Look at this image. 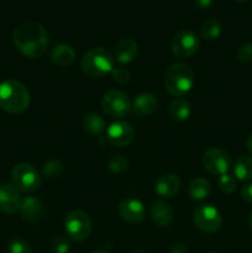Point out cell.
<instances>
[{"label":"cell","mask_w":252,"mask_h":253,"mask_svg":"<svg viewBox=\"0 0 252 253\" xmlns=\"http://www.w3.org/2000/svg\"><path fill=\"white\" fill-rule=\"evenodd\" d=\"M249 225H250V227H251V230H252V212H251V215H250V219H249Z\"/></svg>","instance_id":"obj_38"},{"label":"cell","mask_w":252,"mask_h":253,"mask_svg":"<svg viewBox=\"0 0 252 253\" xmlns=\"http://www.w3.org/2000/svg\"><path fill=\"white\" fill-rule=\"evenodd\" d=\"M182 183L178 175L173 173H166L157 178L155 183V192L161 198H173L180 190Z\"/></svg>","instance_id":"obj_14"},{"label":"cell","mask_w":252,"mask_h":253,"mask_svg":"<svg viewBox=\"0 0 252 253\" xmlns=\"http://www.w3.org/2000/svg\"><path fill=\"white\" fill-rule=\"evenodd\" d=\"M51 59L59 67L71 66L76 59V51L71 44L59 43L52 48Z\"/></svg>","instance_id":"obj_19"},{"label":"cell","mask_w":252,"mask_h":253,"mask_svg":"<svg viewBox=\"0 0 252 253\" xmlns=\"http://www.w3.org/2000/svg\"><path fill=\"white\" fill-rule=\"evenodd\" d=\"M114 56L104 47L90 48L82 58V69L91 78H101L111 73L114 67Z\"/></svg>","instance_id":"obj_4"},{"label":"cell","mask_w":252,"mask_h":253,"mask_svg":"<svg viewBox=\"0 0 252 253\" xmlns=\"http://www.w3.org/2000/svg\"><path fill=\"white\" fill-rule=\"evenodd\" d=\"M15 47L29 58L43 56L48 47V34L41 24L36 21H24L14 31Z\"/></svg>","instance_id":"obj_1"},{"label":"cell","mask_w":252,"mask_h":253,"mask_svg":"<svg viewBox=\"0 0 252 253\" xmlns=\"http://www.w3.org/2000/svg\"><path fill=\"white\" fill-rule=\"evenodd\" d=\"M211 192V184L205 178H195L189 185V197L194 202H202L207 199Z\"/></svg>","instance_id":"obj_20"},{"label":"cell","mask_w":252,"mask_h":253,"mask_svg":"<svg viewBox=\"0 0 252 253\" xmlns=\"http://www.w3.org/2000/svg\"><path fill=\"white\" fill-rule=\"evenodd\" d=\"M62 172V165L59 161L52 160L48 161L46 165L43 166V174L48 178H56L61 174Z\"/></svg>","instance_id":"obj_28"},{"label":"cell","mask_w":252,"mask_h":253,"mask_svg":"<svg viewBox=\"0 0 252 253\" xmlns=\"http://www.w3.org/2000/svg\"><path fill=\"white\" fill-rule=\"evenodd\" d=\"M151 219L158 227H168L173 222V210L169 204L157 200L151 205Z\"/></svg>","instance_id":"obj_17"},{"label":"cell","mask_w":252,"mask_h":253,"mask_svg":"<svg viewBox=\"0 0 252 253\" xmlns=\"http://www.w3.org/2000/svg\"><path fill=\"white\" fill-rule=\"evenodd\" d=\"M19 211L21 212L24 219L35 221V220L41 217L42 212H43V204H42V202L39 198L26 197L21 199Z\"/></svg>","instance_id":"obj_18"},{"label":"cell","mask_w":252,"mask_h":253,"mask_svg":"<svg viewBox=\"0 0 252 253\" xmlns=\"http://www.w3.org/2000/svg\"><path fill=\"white\" fill-rule=\"evenodd\" d=\"M131 253H146V251H143L142 249H135Z\"/></svg>","instance_id":"obj_36"},{"label":"cell","mask_w":252,"mask_h":253,"mask_svg":"<svg viewBox=\"0 0 252 253\" xmlns=\"http://www.w3.org/2000/svg\"><path fill=\"white\" fill-rule=\"evenodd\" d=\"M217 187L225 194H232L237 188V180L234 175H230L227 173L220 175L217 180Z\"/></svg>","instance_id":"obj_25"},{"label":"cell","mask_w":252,"mask_h":253,"mask_svg":"<svg viewBox=\"0 0 252 253\" xmlns=\"http://www.w3.org/2000/svg\"><path fill=\"white\" fill-rule=\"evenodd\" d=\"M111 76H113L114 82L119 84H127L131 81V74L124 67H118V68H114L111 72Z\"/></svg>","instance_id":"obj_29"},{"label":"cell","mask_w":252,"mask_h":253,"mask_svg":"<svg viewBox=\"0 0 252 253\" xmlns=\"http://www.w3.org/2000/svg\"><path fill=\"white\" fill-rule=\"evenodd\" d=\"M212 4V0H194V5L198 9H208Z\"/></svg>","instance_id":"obj_34"},{"label":"cell","mask_w":252,"mask_h":253,"mask_svg":"<svg viewBox=\"0 0 252 253\" xmlns=\"http://www.w3.org/2000/svg\"><path fill=\"white\" fill-rule=\"evenodd\" d=\"M246 146H247V150H249L250 155L252 156V133H251V135L249 136V138H247Z\"/></svg>","instance_id":"obj_35"},{"label":"cell","mask_w":252,"mask_h":253,"mask_svg":"<svg viewBox=\"0 0 252 253\" xmlns=\"http://www.w3.org/2000/svg\"><path fill=\"white\" fill-rule=\"evenodd\" d=\"M83 128L89 135H100L105 131V121L100 115L95 113H90L84 116Z\"/></svg>","instance_id":"obj_23"},{"label":"cell","mask_w":252,"mask_h":253,"mask_svg":"<svg viewBox=\"0 0 252 253\" xmlns=\"http://www.w3.org/2000/svg\"><path fill=\"white\" fill-rule=\"evenodd\" d=\"M91 253H109V252H106L105 250H95V251H93Z\"/></svg>","instance_id":"obj_37"},{"label":"cell","mask_w":252,"mask_h":253,"mask_svg":"<svg viewBox=\"0 0 252 253\" xmlns=\"http://www.w3.org/2000/svg\"><path fill=\"white\" fill-rule=\"evenodd\" d=\"M200 42L197 35L190 30H182L174 35L170 43L173 56L178 59H188L197 53Z\"/></svg>","instance_id":"obj_9"},{"label":"cell","mask_w":252,"mask_h":253,"mask_svg":"<svg viewBox=\"0 0 252 253\" xmlns=\"http://www.w3.org/2000/svg\"><path fill=\"white\" fill-rule=\"evenodd\" d=\"M138 54V44L132 39H123L114 49V59L121 64L131 63Z\"/></svg>","instance_id":"obj_15"},{"label":"cell","mask_w":252,"mask_h":253,"mask_svg":"<svg viewBox=\"0 0 252 253\" xmlns=\"http://www.w3.org/2000/svg\"><path fill=\"white\" fill-rule=\"evenodd\" d=\"M130 98L120 90H110L104 95L101 108L104 113L113 119H123L131 111Z\"/></svg>","instance_id":"obj_8"},{"label":"cell","mask_w":252,"mask_h":253,"mask_svg":"<svg viewBox=\"0 0 252 253\" xmlns=\"http://www.w3.org/2000/svg\"><path fill=\"white\" fill-rule=\"evenodd\" d=\"M237 59L242 63H250L252 62V43L247 42L244 43L237 51Z\"/></svg>","instance_id":"obj_31"},{"label":"cell","mask_w":252,"mask_h":253,"mask_svg":"<svg viewBox=\"0 0 252 253\" xmlns=\"http://www.w3.org/2000/svg\"><path fill=\"white\" fill-rule=\"evenodd\" d=\"M157 108V98L151 93H141L133 100L131 111L135 116L143 118L153 113Z\"/></svg>","instance_id":"obj_16"},{"label":"cell","mask_w":252,"mask_h":253,"mask_svg":"<svg viewBox=\"0 0 252 253\" xmlns=\"http://www.w3.org/2000/svg\"><path fill=\"white\" fill-rule=\"evenodd\" d=\"M128 167V162L123 156H114L108 161V168L113 173H124Z\"/></svg>","instance_id":"obj_27"},{"label":"cell","mask_w":252,"mask_h":253,"mask_svg":"<svg viewBox=\"0 0 252 253\" xmlns=\"http://www.w3.org/2000/svg\"><path fill=\"white\" fill-rule=\"evenodd\" d=\"M11 182L19 192L32 193L41 187L42 180L36 168L27 163H20L12 168Z\"/></svg>","instance_id":"obj_5"},{"label":"cell","mask_w":252,"mask_h":253,"mask_svg":"<svg viewBox=\"0 0 252 253\" xmlns=\"http://www.w3.org/2000/svg\"><path fill=\"white\" fill-rule=\"evenodd\" d=\"M169 115L175 121H185L192 115V108L190 104L185 99L177 98L170 103Z\"/></svg>","instance_id":"obj_21"},{"label":"cell","mask_w":252,"mask_h":253,"mask_svg":"<svg viewBox=\"0 0 252 253\" xmlns=\"http://www.w3.org/2000/svg\"><path fill=\"white\" fill-rule=\"evenodd\" d=\"M169 253H188V249L184 244L182 242H175L170 247Z\"/></svg>","instance_id":"obj_33"},{"label":"cell","mask_w":252,"mask_h":253,"mask_svg":"<svg viewBox=\"0 0 252 253\" xmlns=\"http://www.w3.org/2000/svg\"><path fill=\"white\" fill-rule=\"evenodd\" d=\"M234 175L241 182L252 179V158L247 156L237 158L234 165Z\"/></svg>","instance_id":"obj_22"},{"label":"cell","mask_w":252,"mask_h":253,"mask_svg":"<svg viewBox=\"0 0 252 253\" xmlns=\"http://www.w3.org/2000/svg\"><path fill=\"white\" fill-rule=\"evenodd\" d=\"M30 100V91L21 82L9 79L0 84V108L6 113H24L29 108Z\"/></svg>","instance_id":"obj_2"},{"label":"cell","mask_w":252,"mask_h":253,"mask_svg":"<svg viewBox=\"0 0 252 253\" xmlns=\"http://www.w3.org/2000/svg\"><path fill=\"white\" fill-rule=\"evenodd\" d=\"M69 249H71V245L66 237L59 236L52 241L51 250L53 253H68Z\"/></svg>","instance_id":"obj_30"},{"label":"cell","mask_w":252,"mask_h":253,"mask_svg":"<svg viewBox=\"0 0 252 253\" xmlns=\"http://www.w3.org/2000/svg\"><path fill=\"white\" fill-rule=\"evenodd\" d=\"M211 253H214V252H211Z\"/></svg>","instance_id":"obj_40"},{"label":"cell","mask_w":252,"mask_h":253,"mask_svg":"<svg viewBox=\"0 0 252 253\" xmlns=\"http://www.w3.org/2000/svg\"><path fill=\"white\" fill-rule=\"evenodd\" d=\"M119 214L128 224H138L145 219V207L135 198H126L119 204Z\"/></svg>","instance_id":"obj_12"},{"label":"cell","mask_w":252,"mask_h":253,"mask_svg":"<svg viewBox=\"0 0 252 253\" xmlns=\"http://www.w3.org/2000/svg\"><path fill=\"white\" fill-rule=\"evenodd\" d=\"M21 197L20 192L12 184L0 185V210L5 214H15L19 211Z\"/></svg>","instance_id":"obj_13"},{"label":"cell","mask_w":252,"mask_h":253,"mask_svg":"<svg viewBox=\"0 0 252 253\" xmlns=\"http://www.w3.org/2000/svg\"><path fill=\"white\" fill-rule=\"evenodd\" d=\"M7 253H32L31 245L24 239H14L10 241Z\"/></svg>","instance_id":"obj_26"},{"label":"cell","mask_w":252,"mask_h":253,"mask_svg":"<svg viewBox=\"0 0 252 253\" xmlns=\"http://www.w3.org/2000/svg\"><path fill=\"white\" fill-rule=\"evenodd\" d=\"M194 225L205 234H214L221 227L222 217L219 210L210 204H202L193 212Z\"/></svg>","instance_id":"obj_7"},{"label":"cell","mask_w":252,"mask_h":253,"mask_svg":"<svg viewBox=\"0 0 252 253\" xmlns=\"http://www.w3.org/2000/svg\"><path fill=\"white\" fill-rule=\"evenodd\" d=\"M135 138V130L126 121H116L106 128V140L116 147H126Z\"/></svg>","instance_id":"obj_11"},{"label":"cell","mask_w":252,"mask_h":253,"mask_svg":"<svg viewBox=\"0 0 252 253\" xmlns=\"http://www.w3.org/2000/svg\"><path fill=\"white\" fill-rule=\"evenodd\" d=\"M202 163L210 174L222 175L231 167V157L221 148H210L203 155Z\"/></svg>","instance_id":"obj_10"},{"label":"cell","mask_w":252,"mask_h":253,"mask_svg":"<svg viewBox=\"0 0 252 253\" xmlns=\"http://www.w3.org/2000/svg\"><path fill=\"white\" fill-rule=\"evenodd\" d=\"M221 22L217 19H208L207 21L203 22L202 27H200V34L202 37L207 41H212V40H216L217 37L221 35Z\"/></svg>","instance_id":"obj_24"},{"label":"cell","mask_w":252,"mask_h":253,"mask_svg":"<svg viewBox=\"0 0 252 253\" xmlns=\"http://www.w3.org/2000/svg\"><path fill=\"white\" fill-rule=\"evenodd\" d=\"M64 230L67 236L73 241H84L91 232L90 219L82 210H72L64 219Z\"/></svg>","instance_id":"obj_6"},{"label":"cell","mask_w":252,"mask_h":253,"mask_svg":"<svg viewBox=\"0 0 252 253\" xmlns=\"http://www.w3.org/2000/svg\"><path fill=\"white\" fill-rule=\"evenodd\" d=\"M241 197L245 202L252 204V183L245 184L244 187L241 188Z\"/></svg>","instance_id":"obj_32"},{"label":"cell","mask_w":252,"mask_h":253,"mask_svg":"<svg viewBox=\"0 0 252 253\" xmlns=\"http://www.w3.org/2000/svg\"><path fill=\"white\" fill-rule=\"evenodd\" d=\"M236 1H240V2H244V1H247V0H236Z\"/></svg>","instance_id":"obj_39"},{"label":"cell","mask_w":252,"mask_h":253,"mask_svg":"<svg viewBox=\"0 0 252 253\" xmlns=\"http://www.w3.org/2000/svg\"><path fill=\"white\" fill-rule=\"evenodd\" d=\"M195 83L194 71L185 63H173L167 68L165 74V86L172 95H185L193 89Z\"/></svg>","instance_id":"obj_3"}]
</instances>
